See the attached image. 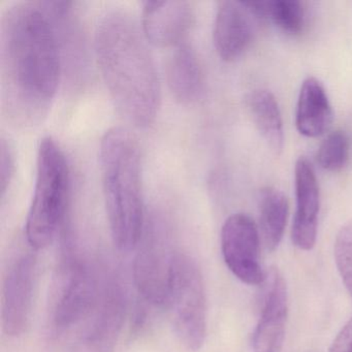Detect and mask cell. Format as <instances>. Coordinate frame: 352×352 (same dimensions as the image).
Here are the masks:
<instances>
[{"label":"cell","mask_w":352,"mask_h":352,"mask_svg":"<svg viewBox=\"0 0 352 352\" xmlns=\"http://www.w3.org/2000/svg\"><path fill=\"white\" fill-rule=\"evenodd\" d=\"M258 322L252 337V352H280L285 338L288 294L285 280L272 267L265 273Z\"/></svg>","instance_id":"obj_8"},{"label":"cell","mask_w":352,"mask_h":352,"mask_svg":"<svg viewBox=\"0 0 352 352\" xmlns=\"http://www.w3.org/2000/svg\"><path fill=\"white\" fill-rule=\"evenodd\" d=\"M100 177L109 226L120 251L139 246L144 232L141 148L129 129L106 131L100 147Z\"/></svg>","instance_id":"obj_3"},{"label":"cell","mask_w":352,"mask_h":352,"mask_svg":"<svg viewBox=\"0 0 352 352\" xmlns=\"http://www.w3.org/2000/svg\"><path fill=\"white\" fill-rule=\"evenodd\" d=\"M267 19L286 34L298 36L306 28V10L298 0H269Z\"/></svg>","instance_id":"obj_18"},{"label":"cell","mask_w":352,"mask_h":352,"mask_svg":"<svg viewBox=\"0 0 352 352\" xmlns=\"http://www.w3.org/2000/svg\"><path fill=\"white\" fill-rule=\"evenodd\" d=\"M350 150L351 145L347 133L340 129L331 131L319 146L317 164L327 172H340L349 160Z\"/></svg>","instance_id":"obj_19"},{"label":"cell","mask_w":352,"mask_h":352,"mask_svg":"<svg viewBox=\"0 0 352 352\" xmlns=\"http://www.w3.org/2000/svg\"><path fill=\"white\" fill-rule=\"evenodd\" d=\"M174 255L162 239L151 236L140 245L135 256V285L142 296L156 306L168 305Z\"/></svg>","instance_id":"obj_9"},{"label":"cell","mask_w":352,"mask_h":352,"mask_svg":"<svg viewBox=\"0 0 352 352\" xmlns=\"http://www.w3.org/2000/svg\"><path fill=\"white\" fill-rule=\"evenodd\" d=\"M333 121V109L321 82L308 77L302 82L296 111L298 133L307 138H317L329 129Z\"/></svg>","instance_id":"obj_15"},{"label":"cell","mask_w":352,"mask_h":352,"mask_svg":"<svg viewBox=\"0 0 352 352\" xmlns=\"http://www.w3.org/2000/svg\"><path fill=\"white\" fill-rule=\"evenodd\" d=\"M36 277V258L28 251L16 255L3 277L1 320L3 331L11 337L23 333L30 319Z\"/></svg>","instance_id":"obj_7"},{"label":"cell","mask_w":352,"mask_h":352,"mask_svg":"<svg viewBox=\"0 0 352 352\" xmlns=\"http://www.w3.org/2000/svg\"><path fill=\"white\" fill-rule=\"evenodd\" d=\"M246 106L267 147L275 154L281 153L284 145L283 121L274 94L265 89L252 90L247 96Z\"/></svg>","instance_id":"obj_16"},{"label":"cell","mask_w":352,"mask_h":352,"mask_svg":"<svg viewBox=\"0 0 352 352\" xmlns=\"http://www.w3.org/2000/svg\"><path fill=\"white\" fill-rule=\"evenodd\" d=\"M94 44L98 69L118 112L140 129L151 125L160 110V82L139 24L126 12H107Z\"/></svg>","instance_id":"obj_2"},{"label":"cell","mask_w":352,"mask_h":352,"mask_svg":"<svg viewBox=\"0 0 352 352\" xmlns=\"http://www.w3.org/2000/svg\"><path fill=\"white\" fill-rule=\"evenodd\" d=\"M221 251L226 265L243 283L261 285L265 273L261 263V234L246 214L230 216L221 230Z\"/></svg>","instance_id":"obj_6"},{"label":"cell","mask_w":352,"mask_h":352,"mask_svg":"<svg viewBox=\"0 0 352 352\" xmlns=\"http://www.w3.org/2000/svg\"><path fill=\"white\" fill-rule=\"evenodd\" d=\"M296 209L292 228L294 244L300 250L309 251L316 243L320 210V190L312 164L300 156L294 168Z\"/></svg>","instance_id":"obj_10"},{"label":"cell","mask_w":352,"mask_h":352,"mask_svg":"<svg viewBox=\"0 0 352 352\" xmlns=\"http://www.w3.org/2000/svg\"><path fill=\"white\" fill-rule=\"evenodd\" d=\"M333 256L342 281L352 296V220L344 224L338 232Z\"/></svg>","instance_id":"obj_20"},{"label":"cell","mask_w":352,"mask_h":352,"mask_svg":"<svg viewBox=\"0 0 352 352\" xmlns=\"http://www.w3.org/2000/svg\"><path fill=\"white\" fill-rule=\"evenodd\" d=\"M168 88L176 100L192 104L201 98L204 77L201 65L192 47L182 42L174 47L166 65Z\"/></svg>","instance_id":"obj_14"},{"label":"cell","mask_w":352,"mask_h":352,"mask_svg":"<svg viewBox=\"0 0 352 352\" xmlns=\"http://www.w3.org/2000/svg\"><path fill=\"white\" fill-rule=\"evenodd\" d=\"M259 234L269 251L278 248L285 232L289 204L283 191L273 186L261 189L258 197Z\"/></svg>","instance_id":"obj_17"},{"label":"cell","mask_w":352,"mask_h":352,"mask_svg":"<svg viewBox=\"0 0 352 352\" xmlns=\"http://www.w3.org/2000/svg\"><path fill=\"white\" fill-rule=\"evenodd\" d=\"M69 168L63 149L53 138L41 140L36 155L34 195L26 219V241L34 250L52 243L67 207Z\"/></svg>","instance_id":"obj_4"},{"label":"cell","mask_w":352,"mask_h":352,"mask_svg":"<svg viewBox=\"0 0 352 352\" xmlns=\"http://www.w3.org/2000/svg\"><path fill=\"white\" fill-rule=\"evenodd\" d=\"M168 306L177 337L191 351L201 349L207 335V300L203 275L190 256L175 253Z\"/></svg>","instance_id":"obj_5"},{"label":"cell","mask_w":352,"mask_h":352,"mask_svg":"<svg viewBox=\"0 0 352 352\" xmlns=\"http://www.w3.org/2000/svg\"><path fill=\"white\" fill-rule=\"evenodd\" d=\"M192 18V7L185 0L145 1L142 11V30L151 44L175 47L184 42Z\"/></svg>","instance_id":"obj_11"},{"label":"cell","mask_w":352,"mask_h":352,"mask_svg":"<svg viewBox=\"0 0 352 352\" xmlns=\"http://www.w3.org/2000/svg\"><path fill=\"white\" fill-rule=\"evenodd\" d=\"M329 352H352V318L342 327Z\"/></svg>","instance_id":"obj_22"},{"label":"cell","mask_w":352,"mask_h":352,"mask_svg":"<svg viewBox=\"0 0 352 352\" xmlns=\"http://www.w3.org/2000/svg\"><path fill=\"white\" fill-rule=\"evenodd\" d=\"M1 98L19 126L38 124L48 114L60 79L56 28L42 3L19 1L0 21Z\"/></svg>","instance_id":"obj_1"},{"label":"cell","mask_w":352,"mask_h":352,"mask_svg":"<svg viewBox=\"0 0 352 352\" xmlns=\"http://www.w3.org/2000/svg\"><path fill=\"white\" fill-rule=\"evenodd\" d=\"M253 16L243 1H220L214 21L213 41L224 61L238 60L252 43Z\"/></svg>","instance_id":"obj_12"},{"label":"cell","mask_w":352,"mask_h":352,"mask_svg":"<svg viewBox=\"0 0 352 352\" xmlns=\"http://www.w3.org/2000/svg\"><path fill=\"white\" fill-rule=\"evenodd\" d=\"M98 302V284L85 265L77 263L69 267L54 310V322L67 329L86 316Z\"/></svg>","instance_id":"obj_13"},{"label":"cell","mask_w":352,"mask_h":352,"mask_svg":"<svg viewBox=\"0 0 352 352\" xmlns=\"http://www.w3.org/2000/svg\"><path fill=\"white\" fill-rule=\"evenodd\" d=\"M15 173V155L9 142L1 138L0 141V191L1 197L7 192Z\"/></svg>","instance_id":"obj_21"}]
</instances>
